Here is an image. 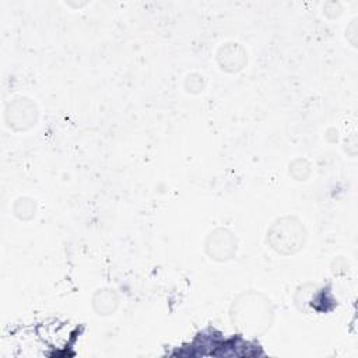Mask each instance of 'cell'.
Instances as JSON below:
<instances>
[{
	"instance_id": "obj_3",
	"label": "cell",
	"mask_w": 358,
	"mask_h": 358,
	"mask_svg": "<svg viewBox=\"0 0 358 358\" xmlns=\"http://www.w3.org/2000/svg\"><path fill=\"white\" fill-rule=\"evenodd\" d=\"M36 117H38L36 106L28 98H17L7 105V109H6L7 124L17 131H24L32 127L36 122Z\"/></svg>"
},
{
	"instance_id": "obj_2",
	"label": "cell",
	"mask_w": 358,
	"mask_h": 358,
	"mask_svg": "<svg viewBox=\"0 0 358 358\" xmlns=\"http://www.w3.org/2000/svg\"><path fill=\"white\" fill-rule=\"evenodd\" d=\"M306 232L301 221L295 217L278 220L268 231V242L274 250L281 255H292L305 243Z\"/></svg>"
},
{
	"instance_id": "obj_1",
	"label": "cell",
	"mask_w": 358,
	"mask_h": 358,
	"mask_svg": "<svg viewBox=\"0 0 358 358\" xmlns=\"http://www.w3.org/2000/svg\"><path fill=\"white\" fill-rule=\"evenodd\" d=\"M231 320L242 333L262 336L271 326L273 306L264 295L259 292H246L234 301Z\"/></svg>"
},
{
	"instance_id": "obj_5",
	"label": "cell",
	"mask_w": 358,
	"mask_h": 358,
	"mask_svg": "<svg viewBox=\"0 0 358 358\" xmlns=\"http://www.w3.org/2000/svg\"><path fill=\"white\" fill-rule=\"evenodd\" d=\"M245 62H246L245 52L242 50L241 46H238V43H229L225 48H221L218 52V63L222 70H227L231 73L238 71L243 67Z\"/></svg>"
},
{
	"instance_id": "obj_6",
	"label": "cell",
	"mask_w": 358,
	"mask_h": 358,
	"mask_svg": "<svg viewBox=\"0 0 358 358\" xmlns=\"http://www.w3.org/2000/svg\"><path fill=\"white\" fill-rule=\"evenodd\" d=\"M92 305L98 315H110L117 308V296L112 289H99L94 295Z\"/></svg>"
},
{
	"instance_id": "obj_4",
	"label": "cell",
	"mask_w": 358,
	"mask_h": 358,
	"mask_svg": "<svg viewBox=\"0 0 358 358\" xmlns=\"http://www.w3.org/2000/svg\"><path fill=\"white\" fill-rule=\"evenodd\" d=\"M206 250L211 259H231L236 250V238L227 229H215L206 241Z\"/></svg>"
}]
</instances>
